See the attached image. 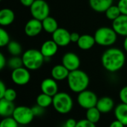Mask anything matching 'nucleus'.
<instances>
[{
    "label": "nucleus",
    "instance_id": "a878e982",
    "mask_svg": "<svg viewBox=\"0 0 127 127\" xmlns=\"http://www.w3.org/2000/svg\"><path fill=\"white\" fill-rule=\"evenodd\" d=\"M7 50L12 56H19L22 54V48L19 43L15 40L10 41L7 44Z\"/></svg>",
    "mask_w": 127,
    "mask_h": 127
},
{
    "label": "nucleus",
    "instance_id": "72a5a7b5",
    "mask_svg": "<svg viewBox=\"0 0 127 127\" xmlns=\"http://www.w3.org/2000/svg\"><path fill=\"white\" fill-rule=\"evenodd\" d=\"M119 97L121 103L127 104V85L121 88L119 93Z\"/></svg>",
    "mask_w": 127,
    "mask_h": 127
},
{
    "label": "nucleus",
    "instance_id": "393cba45",
    "mask_svg": "<svg viewBox=\"0 0 127 127\" xmlns=\"http://www.w3.org/2000/svg\"><path fill=\"white\" fill-rule=\"evenodd\" d=\"M100 116H101V112L98 110V109L96 106L86 110V118L88 121H89L95 124L100 121Z\"/></svg>",
    "mask_w": 127,
    "mask_h": 127
},
{
    "label": "nucleus",
    "instance_id": "58836bf2",
    "mask_svg": "<svg viewBox=\"0 0 127 127\" xmlns=\"http://www.w3.org/2000/svg\"><path fill=\"white\" fill-rule=\"evenodd\" d=\"M7 64L6 58L2 53H0V70H2Z\"/></svg>",
    "mask_w": 127,
    "mask_h": 127
},
{
    "label": "nucleus",
    "instance_id": "e433bc0d",
    "mask_svg": "<svg viewBox=\"0 0 127 127\" xmlns=\"http://www.w3.org/2000/svg\"><path fill=\"white\" fill-rule=\"evenodd\" d=\"M80 35L77 32H71V42L72 43H77Z\"/></svg>",
    "mask_w": 127,
    "mask_h": 127
},
{
    "label": "nucleus",
    "instance_id": "9b49d317",
    "mask_svg": "<svg viewBox=\"0 0 127 127\" xmlns=\"http://www.w3.org/2000/svg\"><path fill=\"white\" fill-rule=\"evenodd\" d=\"M62 64H63L71 72L79 69L80 66V60L77 54L68 52L65 53L63 56Z\"/></svg>",
    "mask_w": 127,
    "mask_h": 127
},
{
    "label": "nucleus",
    "instance_id": "a19ab883",
    "mask_svg": "<svg viewBox=\"0 0 127 127\" xmlns=\"http://www.w3.org/2000/svg\"><path fill=\"white\" fill-rule=\"evenodd\" d=\"M35 0H20V2L22 5L25 7H31Z\"/></svg>",
    "mask_w": 127,
    "mask_h": 127
},
{
    "label": "nucleus",
    "instance_id": "bb28decb",
    "mask_svg": "<svg viewBox=\"0 0 127 127\" xmlns=\"http://www.w3.org/2000/svg\"><path fill=\"white\" fill-rule=\"evenodd\" d=\"M105 14L108 19L114 21L115 19H116L118 16H120L121 15V12L118 5L112 4L106 10Z\"/></svg>",
    "mask_w": 127,
    "mask_h": 127
},
{
    "label": "nucleus",
    "instance_id": "37998d69",
    "mask_svg": "<svg viewBox=\"0 0 127 127\" xmlns=\"http://www.w3.org/2000/svg\"><path fill=\"white\" fill-rule=\"evenodd\" d=\"M0 1H2V0H0Z\"/></svg>",
    "mask_w": 127,
    "mask_h": 127
},
{
    "label": "nucleus",
    "instance_id": "423d86ee",
    "mask_svg": "<svg viewBox=\"0 0 127 127\" xmlns=\"http://www.w3.org/2000/svg\"><path fill=\"white\" fill-rule=\"evenodd\" d=\"M12 117L19 125L25 126L32 122L34 115L31 108L25 106H19L16 107Z\"/></svg>",
    "mask_w": 127,
    "mask_h": 127
},
{
    "label": "nucleus",
    "instance_id": "2f4dec72",
    "mask_svg": "<svg viewBox=\"0 0 127 127\" xmlns=\"http://www.w3.org/2000/svg\"><path fill=\"white\" fill-rule=\"evenodd\" d=\"M76 127H96L95 124L88 121L86 118L77 121Z\"/></svg>",
    "mask_w": 127,
    "mask_h": 127
},
{
    "label": "nucleus",
    "instance_id": "6e6552de",
    "mask_svg": "<svg viewBox=\"0 0 127 127\" xmlns=\"http://www.w3.org/2000/svg\"><path fill=\"white\" fill-rule=\"evenodd\" d=\"M98 98L95 93L89 90H85L78 94L77 96V103L79 106L84 109H89L93 107H95L97 103Z\"/></svg>",
    "mask_w": 127,
    "mask_h": 127
},
{
    "label": "nucleus",
    "instance_id": "4468645a",
    "mask_svg": "<svg viewBox=\"0 0 127 127\" xmlns=\"http://www.w3.org/2000/svg\"><path fill=\"white\" fill-rule=\"evenodd\" d=\"M112 28L121 36H127V15L121 14L112 21Z\"/></svg>",
    "mask_w": 127,
    "mask_h": 127
},
{
    "label": "nucleus",
    "instance_id": "c9c22d12",
    "mask_svg": "<svg viewBox=\"0 0 127 127\" xmlns=\"http://www.w3.org/2000/svg\"><path fill=\"white\" fill-rule=\"evenodd\" d=\"M77 124V122L74 119H73V118H69V119H68V120L65 122V124H64V125L63 126V127H76Z\"/></svg>",
    "mask_w": 127,
    "mask_h": 127
},
{
    "label": "nucleus",
    "instance_id": "473e14b6",
    "mask_svg": "<svg viewBox=\"0 0 127 127\" xmlns=\"http://www.w3.org/2000/svg\"><path fill=\"white\" fill-rule=\"evenodd\" d=\"M31 109H32V112H33V113L34 115V117H39V116H41V115H42L44 114L45 109L41 107V106H39L37 104L36 106H33L31 108Z\"/></svg>",
    "mask_w": 127,
    "mask_h": 127
},
{
    "label": "nucleus",
    "instance_id": "7ed1b4c3",
    "mask_svg": "<svg viewBox=\"0 0 127 127\" xmlns=\"http://www.w3.org/2000/svg\"><path fill=\"white\" fill-rule=\"evenodd\" d=\"M22 58L24 67L29 70H36L39 69L45 61V57L41 51L35 49L26 50L22 54Z\"/></svg>",
    "mask_w": 127,
    "mask_h": 127
},
{
    "label": "nucleus",
    "instance_id": "1a4fd4ad",
    "mask_svg": "<svg viewBox=\"0 0 127 127\" xmlns=\"http://www.w3.org/2000/svg\"><path fill=\"white\" fill-rule=\"evenodd\" d=\"M11 79L17 85L22 86L27 85L31 80V73L29 70L25 67H21L13 70L11 73Z\"/></svg>",
    "mask_w": 127,
    "mask_h": 127
},
{
    "label": "nucleus",
    "instance_id": "f704fd0d",
    "mask_svg": "<svg viewBox=\"0 0 127 127\" xmlns=\"http://www.w3.org/2000/svg\"><path fill=\"white\" fill-rule=\"evenodd\" d=\"M118 6L121 12V14L127 15V0H119Z\"/></svg>",
    "mask_w": 127,
    "mask_h": 127
},
{
    "label": "nucleus",
    "instance_id": "f03ea898",
    "mask_svg": "<svg viewBox=\"0 0 127 127\" xmlns=\"http://www.w3.org/2000/svg\"><path fill=\"white\" fill-rule=\"evenodd\" d=\"M67 82L69 89L74 93L79 94L87 89L90 80L86 72L78 69L69 73Z\"/></svg>",
    "mask_w": 127,
    "mask_h": 127
},
{
    "label": "nucleus",
    "instance_id": "412c9836",
    "mask_svg": "<svg viewBox=\"0 0 127 127\" xmlns=\"http://www.w3.org/2000/svg\"><path fill=\"white\" fill-rule=\"evenodd\" d=\"M77 43L80 49L89 50L95 46L96 41L94 36H92L90 34H83L80 35V37Z\"/></svg>",
    "mask_w": 127,
    "mask_h": 127
},
{
    "label": "nucleus",
    "instance_id": "cd10ccee",
    "mask_svg": "<svg viewBox=\"0 0 127 127\" xmlns=\"http://www.w3.org/2000/svg\"><path fill=\"white\" fill-rule=\"evenodd\" d=\"M7 66L9 67V68H10L12 70H15V69H17L19 67L24 66L22 58H20L19 56H12V58H10L7 61Z\"/></svg>",
    "mask_w": 127,
    "mask_h": 127
},
{
    "label": "nucleus",
    "instance_id": "f8f14e48",
    "mask_svg": "<svg viewBox=\"0 0 127 127\" xmlns=\"http://www.w3.org/2000/svg\"><path fill=\"white\" fill-rule=\"evenodd\" d=\"M42 30H43L42 21L34 18L28 20L25 26V34L31 37L37 36Z\"/></svg>",
    "mask_w": 127,
    "mask_h": 127
},
{
    "label": "nucleus",
    "instance_id": "9d476101",
    "mask_svg": "<svg viewBox=\"0 0 127 127\" xmlns=\"http://www.w3.org/2000/svg\"><path fill=\"white\" fill-rule=\"evenodd\" d=\"M52 40L59 46H66L71 43V33L64 28H58L52 34Z\"/></svg>",
    "mask_w": 127,
    "mask_h": 127
},
{
    "label": "nucleus",
    "instance_id": "dca6fc26",
    "mask_svg": "<svg viewBox=\"0 0 127 127\" xmlns=\"http://www.w3.org/2000/svg\"><path fill=\"white\" fill-rule=\"evenodd\" d=\"M96 107L101 114H107L111 112L115 108V102L109 97H103L98 99Z\"/></svg>",
    "mask_w": 127,
    "mask_h": 127
},
{
    "label": "nucleus",
    "instance_id": "2eb2a0df",
    "mask_svg": "<svg viewBox=\"0 0 127 127\" xmlns=\"http://www.w3.org/2000/svg\"><path fill=\"white\" fill-rule=\"evenodd\" d=\"M58 47L59 46L53 40H48L42 44L40 51L45 58H51L57 52Z\"/></svg>",
    "mask_w": 127,
    "mask_h": 127
},
{
    "label": "nucleus",
    "instance_id": "ddd939ff",
    "mask_svg": "<svg viewBox=\"0 0 127 127\" xmlns=\"http://www.w3.org/2000/svg\"><path fill=\"white\" fill-rule=\"evenodd\" d=\"M40 88L42 93L49 96L54 97L58 93V85L57 81L51 78L45 79L40 85Z\"/></svg>",
    "mask_w": 127,
    "mask_h": 127
},
{
    "label": "nucleus",
    "instance_id": "6ab92c4d",
    "mask_svg": "<svg viewBox=\"0 0 127 127\" xmlns=\"http://www.w3.org/2000/svg\"><path fill=\"white\" fill-rule=\"evenodd\" d=\"M16 107L13 102L8 101L4 98L0 99V115L4 118L11 117Z\"/></svg>",
    "mask_w": 127,
    "mask_h": 127
},
{
    "label": "nucleus",
    "instance_id": "4c0bfd02",
    "mask_svg": "<svg viewBox=\"0 0 127 127\" xmlns=\"http://www.w3.org/2000/svg\"><path fill=\"white\" fill-rule=\"evenodd\" d=\"M6 90H7V88H6L4 83L2 81H0V99L3 98Z\"/></svg>",
    "mask_w": 127,
    "mask_h": 127
},
{
    "label": "nucleus",
    "instance_id": "0eeeda50",
    "mask_svg": "<svg viewBox=\"0 0 127 127\" xmlns=\"http://www.w3.org/2000/svg\"><path fill=\"white\" fill-rule=\"evenodd\" d=\"M31 13L33 18L42 21L49 16L50 7L45 0H35L30 7Z\"/></svg>",
    "mask_w": 127,
    "mask_h": 127
},
{
    "label": "nucleus",
    "instance_id": "b1692460",
    "mask_svg": "<svg viewBox=\"0 0 127 127\" xmlns=\"http://www.w3.org/2000/svg\"><path fill=\"white\" fill-rule=\"evenodd\" d=\"M36 104L39 106L46 109L49 107L53 103V97L49 96L46 94H44L42 92V94H39L36 97Z\"/></svg>",
    "mask_w": 127,
    "mask_h": 127
},
{
    "label": "nucleus",
    "instance_id": "c756f323",
    "mask_svg": "<svg viewBox=\"0 0 127 127\" xmlns=\"http://www.w3.org/2000/svg\"><path fill=\"white\" fill-rule=\"evenodd\" d=\"M10 41V40L8 33L2 27L0 28V46L4 47L5 46H7Z\"/></svg>",
    "mask_w": 127,
    "mask_h": 127
},
{
    "label": "nucleus",
    "instance_id": "ea45409f",
    "mask_svg": "<svg viewBox=\"0 0 127 127\" xmlns=\"http://www.w3.org/2000/svg\"><path fill=\"white\" fill-rule=\"evenodd\" d=\"M125 126L121 122V121H119L118 120H115V121H112L111 124H110V125H109V127H124Z\"/></svg>",
    "mask_w": 127,
    "mask_h": 127
},
{
    "label": "nucleus",
    "instance_id": "4be33fe9",
    "mask_svg": "<svg viewBox=\"0 0 127 127\" xmlns=\"http://www.w3.org/2000/svg\"><path fill=\"white\" fill-rule=\"evenodd\" d=\"M114 113L117 120L121 121L125 127L127 126V104L121 103L116 106Z\"/></svg>",
    "mask_w": 127,
    "mask_h": 127
},
{
    "label": "nucleus",
    "instance_id": "f3484780",
    "mask_svg": "<svg viewBox=\"0 0 127 127\" xmlns=\"http://www.w3.org/2000/svg\"><path fill=\"white\" fill-rule=\"evenodd\" d=\"M69 73L70 71L63 64L55 65L51 71V77L56 81H63L67 79Z\"/></svg>",
    "mask_w": 127,
    "mask_h": 127
},
{
    "label": "nucleus",
    "instance_id": "79ce46f5",
    "mask_svg": "<svg viewBox=\"0 0 127 127\" xmlns=\"http://www.w3.org/2000/svg\"><path fill=\"white\" fill-rule=\"evenodd\" d=\"M124 50L126 51L127 52V37H125V39H124Z\"/></svg>",
    "mask_w": 127,
    "mask_h": 127
},
{
    "label": "nucleus",
    "instance_id": "c85d7f7f",
    "mask_svg": "<svg viewBox=\"0 0 127 127\" xmlns=\"http://www.w3.org/2000/svg\"><path fill=\"white\" fill-rule=\"evenodd\" d=\"M18 126L19 124L12 116L3 118L0 123V127H18Z\"/></svg>",
    "mask_w": 127,
    "mask_h": 127
},
{
    "label": "nucleus",
    "instance_id": "7c9ffc66",
    "mask_svg": "<svg viewBox=\"0 0 127 127\" xmlns=\"http://www.w3.org/2000/svg\"><path fill=\"white\" fill-rule=\"evenodd\" d=\"M16 97H17V94H16V91L14 89H13V88H7L3 98L8 100V101L13 102L16 100Z\"/></svg>",
    "mask_w": 127,
    "mask_h": 127
},
{
    "label": "nucleus",
    "instance_id": "5701e85b",
    "mask_svg": "<svg viewBox=\"0 0 127 127\" xmlns=\"http://www.w3.org/2000/svg\"><path fill=\"white\" fill-rule=\"evenodd\" d=\"M42 23L43 30L48 34H53L59 28L57 21L54 17L50 16L44 19L42 21Z\"/></svg>",
    "mask_w": 127,
    "mask_h": 127
},
{
    "label": "nucleus",
    "instance_id": "a211bd4d",
    "mask_svg": "<svg viewBox=\"0 0 127 127\" xmlns=\"http://www.w3.org/2000/svg\"><path fill=\"white\" fill-rule=\"evenodd\" d=\"M89 5L92 10L97 13H105L112 5L113 0H89Z\"/></svg>",
    "mask_w": 127,
    "mask_h": 127
},
{
    "label": "nucleus",
    "instance_id": "f257e3e1",
    "mask_svg": "<svg viewBox=\"0 0 127 127\" xmlns=\"http://www.w3.org/2000/svg\"><path fill=\"white\" fill-rule=\"evenodd\" d=\"M125 62V54L118 48H110L106 49L101 57L103 67L110 73H115L122 69Z\"/></svg>",
    "mask_w": 127,
    "mask_h": 127
},
{
    "label": "nucleus",
    "instance_id": "aec40b11",
    "mask_svg": "<svg viewBox=\"0 0 127 127\" xmlns=\"http://www.w3.org/2000/svg\"><path fill=\"white\" fill-rule=\"evenodd\" d=\"M15 19L14 12L10 8H2L0 10V25L4 26H8L11 25Z\"/></svg>",
    "mask_w": 127,
    "mask_h": 127
},
{
    "label": "nucleus",
    "instance_id": "39448f33",
    "mask_svg": "<svg viewBox=\"0 0 127 127\" xmlns=\"http://www.w3.org/2000/svg\"><path fill=\"white\" fill-rule=\"evenodd\" d=\"M118 34L109 27H100L95 33V39L96 43L102 46H110L115 43Z\"/></svg>",
    "mask_w": 127,
    "mask_h": 127
},
{
    "label": "nucleus",
    "instance_id": "20e7f679",
    "mask_svg": "<svg viewBox=\"0 0 127 127\" xmlns=\"http://www.w3.org/2000/svg\"><path fill=\"white\" fill-rule=\"evenodd\" d=\"M52 106L57 112L61 115H66L69 113L74 106L71 97L65 92H58L53 97Z\"/></svg>",
    "mask_w": 127,
    "mask_h": 127
}]
</instances>
